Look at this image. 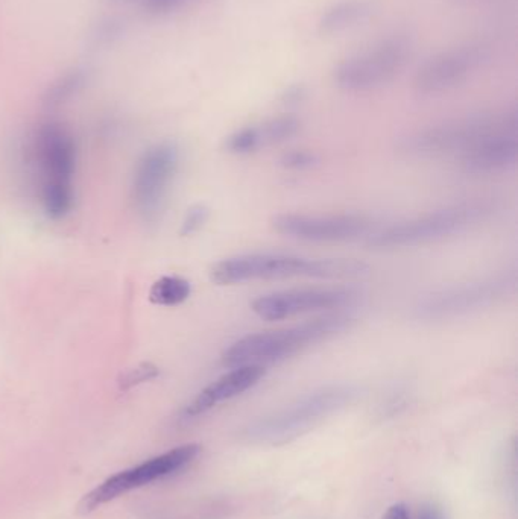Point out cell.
<instances>
[{"label": "cell", "mask_w": 518, "mask_h": 519, "mask_svg": "<svg viewBox=\"0 0 518 519\" xmlns=\"http://www.w3.org/2000/svg\"><path fill=\"white\" fill-rule=\"evenodd\" d=\"M32 149L40 175L43 210L52 221H60L75 205V137L61 123L48 122L38 128Z\"/></svg>", "instance_id": "5b68a950"}, {"label": "cell", "mask_w": 518, "mask_h": 519, "mask_svg": "<svg viewBox=\"0 0 518 519\" xmlns=\"http://www.w3.org/2000/svg\"><path fill=\"white\" fill-rule=\"evenodd\" d=\"M515 290L517 272L506 271L432 290L415 301L411 315L421 322L452 321L499 306L514 295Z\"/></svg>", "instance_id": "52a82bcc"}, {"label": "cell", "mask_w": 518, "mask_h": 519, "mask_svg": "<svg viewBox=\"0 0 518 519\" xmlns=\"http://www.w3.org/2000/svg\"><path fill=\"white\" fill-rule=\"evenodd\" d=\"M265 374V366L247 365L230 368V371L216 378L213 383H210L206 389H203L193 398L192 403L184 410V415L187 418H196V416L209 412L213 407L219 406L225 401L233 400V398L245 394V392L257 386L263 380Z\"/></svg>", "instance_id": "5bb4252c"}, {"label": "cell", "mask_w": 518, "mask_h": 519, "mask_svg": "<svg viewBox=\"0 0 518 519\" xmlns=\"http://www.w3.org/2000/svg\"><path fill=\"white\" fill-rule=\"evenodd\" d=\"M199 453L201 447L198 444L181 445L168 453H163L162 456L146 460L142 465L119 472L86 495L81 503V509L84 512H92L96 507L121 497L133 489L142 488L155 480L165 479L168 475L187 468Z\"/></svg>", "instance_id": "7c38bea8"}, {"label": "cell", "mask_w": 518, "mask_h": 519, "mask_svg": "<svg viewBox=\"0 0 518 519\" xmlns=\"http://www.w3.org/2000/svg\"><path fill=\"white\" fill-rule=\"evenodd\" d=\"M353 321V316L347 312L326 313L292 327L248 334L228 346L222 354V362L228 368L283 362L316 343L344 333Z\"/></svg>", "instance_id": "3957f363"}, {"label": "cell", "mask_w": 518, "mask_h": 519, "mask_svg": "<svg viewBox=\"0 0 518 519\" xmlns=\"http://www.w3.org/2000/svg\"><path fill=\"white\" fill-rule=\"evenodd\" d=\"M272 227L289 239L313 243H339L367 239L380 227L367 214H280Z\"/></svg>", "instance_id": "8fae6325"}, {"label": "cell", "mask_w": 518, "mask_h": 519, "mask_svg": "<svg viewBox=\"0 0 518 519\" xmlns=\"http://www.w3.org/2000/svg\"><path fill=\"white\" fill-rule=\"evenodd\" d=\"M318 163H320L318 155L310 151H303V149L286 152V154L280 158V164L288 170H309Z\"/></svg>", "instance_id": "7402d4cb"}, {"label": "cell", "mask_w": 518, "mask_h": 519, "mask_svg": "<svg viewBox=\"0 0 518 519\" xmlns=\"http://www.w3.org/2000/svg\"><path fill=\"white\" fill-rule=\"evenodd\" d=\"M490 48L468 43L430 57L418 69L414 89L421 96H438L455 90L490 61Z\"/></svg>", "instance_id": "4fadbf2b"}, {"label": "cell", "mask_w": 518, "mask_h": 519, "mask_svg": "<svg viewBox=\"0 0 518 519\" xmlns=\"http://www.w3.org/2000/svg\"><path fill=\"white\" fill-rule=\"evenodd\" d=\"M418 519H444L443 510L435 504H424Z\"/></svg>", "instance_id": "d4e9b609"}, {"label": "cell", "mask_w": 518, "mask_h": 519, "mask_svg": "<svg viewBox=\"0 0 518 519\" xmlns=\"http://www.w3.org/2000/svg\"><path fill=\"white\" fill-rule=\"evenodd\" d=\"M359 299L361 293L351 287H300L260 295L251 309L265 321H283L309 313L344 312Z\"/></svg>", "instance_id": "30bf717a"}, {"label": "cell", "mask_w": 518, "mask_h": 519, "mask_svg": "<svg viewBox=\"0 0 518 519\" xmlns=\"http://www.w3.org/2000/svg\"><path fill=\"white\" fill-rule=\"evenodd\" d=\"M180 166V149L162 142L143 152L133 175V201L146 222L158 221Z\"/></svg>", "instance_id": "9c48e42d"}, {"label": "cell", "mask_w": 518, "mask_h": 519, "mask_svg": "<svg viewBox=\"0 0 518 519\" xmlns=\"http://www.w3.org/2000/svg\"><path fill=\"white\" fill-rule=\"evenodd\" d=\"M515 108L481 111L412 131L400 139L397 148L412 158L461 157L465 152L497 136H517Z\"/></svg>", "instance_id": "7a4b0ae2"}, {"label": "cell", "mask_w": 518, "mask_h": 519, "mask_svg": "<svg viewBox=\"0 0 518 519\" xmlns=\"http://www.w3.org/2000/svg\"><path fill=\"white\" fill-rule=\"evenodd\" d=\"M383 519H411V512H409V507L405 503L392 504L386 510Z\"/></svg>", "instance_id": "cb8c5ba5"}, {"label": "cell", "mask_w": 518, "mask_h": 519, "mask_svg": "<svg viewBox=\"0 0 518 519\" xmlns=\"http://www.w3.org/2000/svg\"><path fill=\"white\" fill-rule=\"evenodd\" d=\"M412 54L414 41L409 35H388L342 60L333 70V82L338 89L350 93L380 89L403 72Z\"/></svg>", "instance_id": "ba28073f"}, {"label": "cell", "mask_w": 518, "mask_h": 519, "mask_svg": "<svg viewBox=\"0 0 518 519\" xmlns=\"http://www.w3.org/2000/svg\"><path fill=\"white\" fill-rule=\"evenodd\" d=\"M90 72L83 67L69 70V72L55 79L49 89L46 90L43 105L48 110H57L67 102L72 101L76 95L83 92L84 87L89 84Z\"/></svg>", "instance_id": "ac0fdd59"}, {"label": "cell", "mask_w": 518, "mask_h": 519, "mask_svg": "<svg viewBox=\"0 0 518 519\" xmlns=\"http://www.w3.org/2000/svg\"><path fill=\"white\" fill-rule=\"evenodd\" d=\"M160 375V369L152 363H140L136 368H131L130 371L122 375L121 389H131V387L139 386V384L146 383V381L155 380Z\"/></svg>", "instance_id": "44dd1931"}, {"label": "cell", "mask_w": 518, "mask_h": 519, "mask_svg": "<svg viewBox=\"0 0 518 519\" xmlns=\"http://www.w3.org/2000/svg\"><path fill=\"white\" fill-rule=\"evenodd\" d=\"M518 158L517 136H497L474 146L459 157L464 172L488 175L515 166Z\"/></svg>", "instance_id": "2e32d148"}, {"label": "cell", "mask_w": 518, "mask_h": 519, "mask_svg": "<svg viewBox=\"0 0 518 519\" xmlns=\"http://www.w3.org/2000/svg\"><path fill=\"white\" fill-rule=\"evenodd\" d=\"M368 272V265L354 258H309L282 252H250L215 263L210 269V280L219 286H234L291 278L348 280L365 277Z\"/></svg>", "instance_id": "6da1fadb"}, {"label": "cell", "mask_w": 518, "mask_h": 519, "mask_svg": "<svg viewBox=\"0 0 518 519\" xmlns=\"http://www.w3.org/2000/svg\"><path fill=\"white\" fill-rule=\"evenodd\" d=\"M496 211L497 204L491 199L447 205L408 221L379 227L367 237V245L374 249H402L440 242L481 227Z\"/></svg>", "instance_id": "277c9868"}, {"label": "cell", "mask_w": 518, "mask_h": 519, "mask_svg": "<svg viewBox=\"0 0 518 519\" xmlns=\"http://www.w3.org/2000/svg\"><path fill=\"white\" fill-rule=\"evenodd\" d=\"M376 13L374 0H339L324 11L318 28L323 34H341L364 25Z\"/></svg>", "instance_id": "e0dca14e"}, {"label": "cell", "mask_w": 518, "mask_h": 519, "mask_svg": "<svg viewBox=\"0 0 518 519\" xmlns=\"http://www.w3.org/2000/svg\"><path fill=\"white\" fill-rule=\"evenodd\" d=\"M189 0H142L143 8L155 16L172 13L186 5Z\"/></svg>", "instance_id": "603a6c76"}, {"label": "cell", "mask_w": 518, "mask_h": 519, "mask_svg": "<svg viewBox=\"0 0 518 519\" xmlns=\"http://www.w3.org/2000/svg\"><path fill=\"white\" fill-rule=\"evenodd\" d=\"M192 295V284L178 275H166L152 284L149 290V301L155 306H180Z\"/></svg>", "instance_id": "d6986e66"}, {"label": "cell", "mask_w": 518, "mask_h": 519, "mask_svg": "<svg viewBox=\"0 0 518 519\" xmlns=\"http://www.w3.org/2000/svg\"><path fill=\"white\" fill-rule=\"evenodd\" d=\"M210 211L204 205H193L184 214L183 222H181L180 234L183 237L193 236L199 230H203L204 225L209 221Z\"/></svg>", "instance_id": "ffe728a7"}, {"label": "cell", "mask_w": 518, "mask_h": 519, "mask_svg": "<svg viewBox=\"0 0 518 519\" xmlns=\"http://www.w3.org/2000/svg\"><path fill=\"white\" fill-rule=\"evenodd\" d=\"M359 389L353 384H329L320 387L294 403L265 418L257 419L247 428L250 439L265 444H286L303 435L318 422L353 403Z\"/></svg>", "instance_id": "8992f818"}, {"label": "cell", "mask_w": 518, "mask_h": 519, "mask_svg": "<svg viewBox=\"0 0 518 519\" xmlns=\"http://www.w3.org/2000/svg\"><path fill=\"white\" fill-rule=\"evenodd\" d=\"M301 122L295 116L274 117L260 125L245 126L237 129L225 140V149L230 154L248 155L266 146L278 145L297 136Z\"/></svg>", "instance_id": "9a60e30c"}]
</instances>
